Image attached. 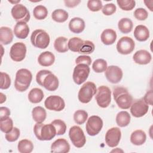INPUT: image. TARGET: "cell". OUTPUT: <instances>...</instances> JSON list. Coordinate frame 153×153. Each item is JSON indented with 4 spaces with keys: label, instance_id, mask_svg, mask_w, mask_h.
I'll return each mask as SVG.
<instances>
[{
    "label": "cell",
    "instance_id": "obj_1",
    "mask_svg": "<svg viewBox=\"0 0 153 153\" xmlns=\"http://www.w3.org/2000/svg\"><path fill=\"white\" fill-rule=\"evenodd\" d=\"M37 83L50 91H55L59 87V79L57 77L50 71L43 69L39 71L36 75Z\"/></svg>",
    "mask_w": 153,
    "mask_h": 153
},
{
    "label": "cell",
    "instance_id": "obj_2",
    "mask_svg": "<svg viewBox=\"0 0 153 153\" xmlns=\"http://www.w3.org/2000/svg\"><path fill=\"white\" fill-rule=\"evenodd\" d=\"M113 96L118 106L122 109H128L133 103V97L125 87H116L114 89Z\"/></svg>",
    "mask_w": 153,
    "mask_h": 153
},
{
    "label": "cell",
    "instance_id": "obj_3",
    "mask_svg": "<svg viewBox=\"0 0 153 153\" xmlns=\"http://www.w3.org/2000/svg\"><path fill=\"white\" fill-rule=\"evenodd\" d=\"M33 132L39 140H50L56 135V130L51 123L44 124L36 123L33 127Z\"/></svg>",
    "mask_w": 153,
    "mask_h": 153
},
{
    "label": "cell",
    "instance_id": "obj_4",
    "mask_svg": "<svg viewBox=\"0 0 153 153\" xmlns=\"http://www.w3.org/2000/svg\"><path fill=\"white\" fill-rule=\"evenodd\" d=\"M32 80V74L27 69H20L16 74L14 87L20 92L26 91L29 87Z\"/></svg>",
    "mask_w": 153,
    "mask_h": 153
},
{
    "label": "cell",
    "instance_id": "obj_5",
    "mask_svg": "<svg viewBox=\"0 0 153 153\" xmlns=\"http://www.w3.org/2000/svg\"><path fill=\"white\" fill-rule=\"evenodd\" d=\"M30 41L32 44L38 48H46L50 42L49 35L42 29H36L31 34Z\"/></svg>",
    "mask_w": 153,
    "mask_h": 153
},
{
    "label": "cell",
    "instance_id": "obj_6",
    "mask_svg": "<svg viewBox=\"0 0 153 153\" xmlns=\"http://www.w3.org/2000/svg\"><path fill=\"white\" fill-rule=\"evenodd\" d=\"M96 86L94 82L91 81L86 82L79 90L78 100L82 103H87L91 101L93 96L96 94Z\"/></svg>",
    "mask_w": 153,
    "mask_h": 153
},
{
    "label": "cell",
    "instance_id": "obj_7",
    "mask_svg": "<svg viewBox=\"0 0 153 153\" xmlns=\"http://www.w3.org/2000/svg\"><path fill=\"white\" fill-rule=\"evenodd\" d=\"M95 99L97 105L102 108H107L111 102V91L105 85L100 86L96 91Z\"/></svg>",
    "mask_w": 153,
    "mask_h": 153
},
{
    "label": "cell",
    "instance_id": "obj_8",
    "mask_svg": "<svg viewBox=\"0 0 153 153\" xmlns=\"http://www.w3.org/2000/svg\"><path fill=\"white\" fill-rule=\"evenodd\" d=\"M69 138L73 145L76 148L84 146L86 142V138L83 130L76 126H72L69 131Z\"/></svg>",
    "mask_w": 153,
    "mask_h": 153
},
{
    "label": "cell",
    "instance_id": "obj_9",
    "mask_svg": "<svg viewBox=\"0 0 153 153\" xmlns=\"http://www.w3.org/2000/svg\"><path fill=\"white\" fill-rule=\"evenodd\" d=\"M89 66L85 64H78L74 68L72 78L75 83L80 85L86 81L90 74Z\"/></svg>",
    "mask_w": 153,
    "mask_h": 153
},
{
    "label": "cell",
    "instance_id": "obj_10",
    "mask_svg": "<svg viewBox=\"0 0 153 153\" xmlns=\"http://www.w3.org/2000/svg\"><path fill=\"white\" fill-rule=\"evenodd\" d=\"M102 118L97 115H92L87 120L85 129L87 134L90 136H96L101 131L103 127Z\"/></svg>",
    "mask_w": 153,
    "mask_h": 153
},
{
    "label": "cell",
    "instance_id": "obj_11",
    "mask_svg": "<svg viewBox=\"0 0 153 153\" xmlns=\"http://www.w3.org/2000/svg\"><path fill=\"white\" fill-rule=\"evenodd\" d=\"M13 19L17 22L27 23L29 21L30 16L27 8L21 4H15L11 11Z\"/></svg>",
    "mask_w": 153,
    "mask_h": 153
},
{
    "label": "cell",
    "instance_id": "obj_12",
    "mask_svg": "<svg viewBox=\"0 0 153 153\" xmlns=\"http://www.w3.org/2000/svg\"><path fill=\"white\" fill-rule=\"evenodd\" d=\"M26 50V46L23 42H16L10 48V57L14 62H21L25 58Z\"/></svg>",
    "mask_w": 153,
    "mask_h": 153
},
{
    "label": "cell",
    "instance_id": "obj_13",
    "mask_svg": "<svg viewBox=\"0 0 153 153\" xmlns=\"http://www.w3.org/2000/svg\"><path fill=\"white\" fill-rule=\"evenodd\" d=\"M135 43L132 38L128 36H123L117 44V50L121 54H130L134 49Z\"/></svg>",
    "mask_w": 153,
    "mask_h": 153
},
{
    "label": "cell",
    "instance_id": "obj_14",
    "mask_svg": "<svg viewBox=\"0 0 153 153\" xmlns=\"http://www.w3.org/2000/svg\"><path fill=\"white\" fill-rule=\"evenodd\" d=\"M44 105L48 110L61 111L65 108V103L60 96L52 95L47 97L44 102Z\"/></svg>",
    "mask_w": 153,
    "mask_h": 153
},
{
    "label": "cell",
    "instance_id": "obj_15",
    "mask_svg": "<svg viewBox=\"0 0 153 153\" xmlns=\"http://www.w3.org/2000/svg\"><path fill=\"white\" fill-rule=\"evenodd\" d=\"M121 132L118 127H112L109 129L105 134V142L111 148L117 146L121 139Z\"/></svg>",
    "mask_w": 153,
    "mask_h": 153
},
{
    "label": "cell",
    "instance_id": "obj_16",
    "mask_svg": "<svg viewBox=\"0 0 153 153\" xmlns=\"http://www.w3.org/2000/svg\"><path fill=\"white\" fill-rule=\"evenodd\" d=\"M105 75L107 80L109 82L117 84L121 80L123 73L120 67L115 65H111L107 67Z\"/></svg>",
    "mask_w": 153,
    "mask_h": 153
},
{
    "label": "cell",
    "instance_id": "obj_17",
    "mask_svg": "<svg viewBox=\"0 0 153 153\" xmlns=\"http://www.w3.org/2000/svg\"><path fill=\"white\" fill-rule=\"evenodd\" d=\"M130 112L131 115L136 118L144 116L148 111L149 106L143 100V99L136 100L130 106Z\"/></svg>",
    "mask_w": 153,
    "mask_h": 153
},
{
    "label": "cell",
    "instance_id": "obj_18",
    "mask_svg": "<svg viewBox=\"0 0 153 153\" xmlns=\"http://www.w3.org/2000/svg\"><path fill=\"white\" fill-rule=\"evenodd\" d=\"M70 151V145L63 138L56 140L51 145V152L57 153H66Z\"/></svg>",
    "mask_w": 153,
    "mask_h": 153
},
{
    "label": "cell",
    "instance_id": "obj_19",
    "mask_svg": "<svg viewBox=\"0 0 153 153\" xmlns=\"http://www.w3.org/2000/svg\"><path fill=\"white\" fill-rule=\"evenodd\" d=\"M134 62L139 65H147L150 63L152 59L151 54L149 52L145 50L137 51L133 56Z\"/></svg>",
    "mask_w": 153,
    "mask_h": 153
},
{
    "label": "cell",
    "instance_id": "obj_20",
    "mask_svg": "<svg viewBox=\"0 0 153 153\" xmlns=\"http://www.w3.org/2000/svg\"><path fill=\"white\" fill-rule=\"evenodd\" d=\"M14 33L19 39H25L29 33V27L26 23L23 22H17L14 27Z\"/></svg>",
    "mask_w": 153,
    "mask_h": 153
},
{
    "label": "cell",
    "instance_id": "obj_21",
    "mask_svg": "<svg viewBox=\"0 0 153 153\" xmlns=\"http://www.w3.org/2000/svg\"><path fill=\"white\" fill-rule=\"evenodd\" d=\"M85 26L84 20L79 17L72 18L69 23V30L75 33H81L84 30Z\"/></svg>",
    "mask_w": 153,
    "mask_h": 153
},
{
    "label": "cell",
    "instance_id": "obj_22",
    "mask_svg": "<svg viewBox=\"0 0 153 153\" xmlns=\"http://www.w3.org/2000/svg\"><path fill=\"white\" fill-rule=\"evenodd\" d=\"M55 61V56L53 53L46 51L41 53L38 57V63L42 66H50Z\"/></svg>",
    "mask_w": 153,
    "mask_h": 153
},
{
    "label": "cell",
    "instance_id": "obj_23",
    "mask_svg": "<svg viewBox=\"0 0 153 153\" xmlns=\"http://www.w3.org/2000/svg\"><path fill=\"white\" fill-rule=\"evenodd\" d=\"M134 36L136 40L140 42L146 41L149 37V31L146 26L139 25L134 30Z\"/></svg>",
    "mask_w": 153,
    "mask_h": 153
},
{
    "label": "cell",
    "instance_id": "obj_24",
    "mask_svg": "<svg viewBox=\"0 0 153 153\" xmlns=\"http://www.w3.org/2000/svg\"><path fill=\"white\" fill-rule=\"evenodd\" d=\"M116 32L111 29H106L101 33L100 39L103 44L106 45L113 44L117 39Z\"/></svg>",
    "mask_w": 153,
    "mask_h": 153
},
{
    "label": "cell",
    "instance_id": "obj_25",
    "mask_svg": "<svg viewBox=\"0 0 153 153\" xmlns=\"http://www.w3.org/2000/svg\"><path fill=\"white\" fill-rule=\"evenodd\" d=\"M13 39V33L12 30L7 26L0 28V42L2 45H8Z\"/></svg>",
    "mask_w": 153,
    "mask_h": 153
},
{
    "label": "cell",
    "instance_id": "obj_26",
    "mask_svg": "<svg viewBox=\"0 0 153 153\" xmlns=\"http://www.w3.org/2000/svg\"><path fill=\"white\" fill-rule=\"evenodd\" d=\"M146 139L145 131L142 130H136L132 132L130 136V142L134 145L139 146L143 145Z\"/></svg>",
    "mask_w": 153,
    "mask_h": 153
},
{
    "label": "cell",
    "instance_id": "obj_27",
    "mask_svg": "<svg viewBox=\"0 0 153 153\" xmlns=\"http://www.w3.org/2000/svg\"><path fill=\"white\" fill-rule=\"evenodd\" d=\"M32 115L33 120L35 122L42 123L46 118L47 112L42 107L38 106L33 108L32 111Z\"/></svg>",
    "mask_w": 153,
    "mask_h": 153
},
{
    "label": "cell",
    "instance_id": "obj_28",
    "mask_svg": "<svg viewBox=\"0 0 153 153\" xmlns=\"http://www.w3.org/2000/svg\"><path fill=\"white\" fill-rule=\"evenodd\" d=\"M44 98L43 91L39 88H32L28 94V99L32 103H38Z\"/></svg>",
    "mask_w": 153,
    "mask_h": 153
},
{
    "label": "cell",
    "instance_id": "obj_29",
    "mask_svg": "<svg viewBox=\"0 0 153 153\" xmlns=\"http://www.w3.org/2000/svg\"><path fill=\"white\" fill-rule=\"evenodd\" d=\"M131 117L127 111H121L118 112L116 116V123L117 125L121 127L127 126L130 123Z\"/></svg>",
    "mask_w": 153,
    "mask_h": 153
},
{
    "label": "cell",
    "instance_id": "obj_30",
    "mask_svg": "<svg viewBox=\"0 0 153 153\" xmlns=\"http://www.w3.org/2000/svg\"><path fill=\"white\" fill-rule=\"evenodd\" d=\"M54 47L59 53H65L68 51V39L64 36L57 38L54 42Z\"/></svg>",
    "mask_w": 153,
    "mask_h": 153
},
{
    "label": "cell",
    "instance_id": "obj_31",
    "mask_svg": "<svg viewBox=\"0 0 153 153\" xmlns=\"http://www.w3.org/2000/svg\"><path fill=\"white\" fill-rule=\"evenodd\" d=\"M118 27L121 32L123 33H128L132 30L133 24L130 19L122 18L118 23Z\"/></svg>",
    "mask_w": 153,
    "mask_h": 153
},
{
    "label": "cell",
    "instance_id": "obj_32",
    "mask_svg": "<svg viewBox=\"0 0 153 153\" xmlns=\"http://www.w3.org/2000/svg\"><path fill=\"white\" fill-rule=\"evenodd\" d=\"M51 17L52 19L56 22L63 23L68 20L69 14L67 11L63 9H56L53 11Z\"/></svg>",
    "mask_w": 153,
    "mask_h": 153
},
{
    "label": "cell",
    "instance_id": "obj_33",
    "mask_svg": "<svg viewBox=\"0 0 153 153\" xmlns=\"http://www.w3.org/2000/svg\"><path fill=\"white\" fill-rule=\"evenodd\" d=\"M17 148L20 153H30L33 149V145L29 140L22 139L19 142Z\"/></svg>",
    "mask_w": 153,
    "mask_h": 153
},
{
    "label": "cell",
    "instance_id": "obj_34",
    "mask_svg": "<svg viewBox=\"0 0 153 153\" xmlns=\"http://www.w3.org/2000/svg\"><path fill=\"white\" fill-rule=\"evenodd\" d=\"M83 42H84V41L79 38H78V37L72 38L69 40L68 42V48L73 52L79 53V50Z\"/></svg>",
    "mask_w": 153,
    "mask_h": 153
},
{
    "label": "cell",
    "instance_id": "obj_35",
    "mask_svg": "<svg viewBox=\"0 0 153 153\" xmlns=\"http://www.w3.org/2000/svg\"><path fill=\"white\" fill-rule=\"evenodd\" d=\"M33 14L35 19L38 20L45 19L48 15L47 8L42 5L36 6L33 10Z\"/></svg>",
    "mask_w": 153,
    "mask_h": 153
},
{
    "label": "cell",
    "instance_id": "obj_36",
    "mask_svg": "<svg viewBox=\"0 0 153 153\" xmlns=\"http://www.w3.org/2000/svg\"><path fill=\"white\" fill-rule=\"evenodd\" d=\"M108 65L106 60L102 59H98L94 60L92 65L93 71L96 73H102L107 69Z\"/></svg>",
    "mask_w": 153,
    "mask_h": 153
},
{
    "label": "cell",
    "instance_id": "obj_37",
    "mask_svg": "<svg viewBox=\"0 0 153 153\" xmlns=\"http://www.w3.org/2000/svg\"><path fill=\"white\" fill-rule=\"evenodd\" d=\"M88 118V113L84 110H77L74 114V120L75 123L79 125L83 124Z\"/></svg>",
    "mask_w": 153,
    "mask_h": 153
},
{
    "label": "cell",
    "instance_id": "obj_38",
    "mask_svg": "<svg viewBox=\"0 0 153 153\" xmlns=\"http://www.w3.org/2000/svg\"><path fill=\"white\" fill-rule=\"evenodd\" d=\"M51 124L54 126L56 130L57 135H63L65 133L66 131V125L63 121L57 119L53 121Z\"/></svg>",
    "mask_w": 153,
    "mask_h": 153
},
{
    "label": "cell",
    "instance_id": "obj_39",
    "mask_svg": "<svg viewBox=\"0 0 153 153\" xmlns=\"http://www.w3.org/2000/svg\"><path fill=\"white\" fill-rule=\"evenodd\" d=\"M95 48L94 44L93 42L86 40L84 41L78 53L83 54H88L92 53Z\"/></svg>",
    "mask_w": 153,
    "mask_h": 153
},
{
    "label": "cell",
    "instance_id": "obj_40",
    "mask_svg": "<svg viewBox=\"0 0 153 153\" xmlns=\"http://www.w3.org/2000/svg\"><path fill=\"white\" fill-rule=\"evenodd\" d=\"M117 2L119 7L124 11H130L136 5V2L133 0H117Z\"/></svg>",
    "mask_w": 153,
    "mask_h": 153
},
{
    "label": "cell",
    "instance_id": "obj_41",
    "mask_svg": "<svg viewBox=\"0 0 153 153\" xmlns=\"http://www.w3.org/2000/svg\"><path fill=\"white\" fill-rule=\"evenodd\" d=\"M0 128L1 130L5 133L11 131L13 128V122L12 119L8 117L7 119L0 121Z\"/></svg>",
    "mask_w": 153,
    "mask_h": 153
},
{
    "label": "cell",
    "instance_id": "obj_42",
    "mask_svg": "<svg viewBox=\"0 0 153 153\" xmlns=\"http://www.w3.org/2000/svg\"><path fill=\"white\" fill-rule=\"evenodd\" d=\"M20 136V130L17 127H13L12 130L7 133H5V137L7 141L13 142L17 140Z\"/></svg>",
    "mask_w": 153,
    "mask_h": 153
},
{
    "label": "cell",
    "instance_id": "obj_43",
    "mask_svg": "<svg viewBox=\"0 0 153 153\" xmlns=\"http://www.w3.org/2000/svg\"><path fill=\"white\" fill-rule=\"evenodd\" d=\"M87 7L91 11H99L102 8V2L99 0H89L87 2Z\"/></svg>",
    "mask_w": 153,
    "mask_h": 153
},
{
    "label": "cell",
    "instance_id": "obj_44",
    "mask_svg": "<svg viewBox=\"0 0 153 153\" xmlns=\"http://www.w3.org/2000/svg\"><path fill=\"white\" fill-rule=\"evenodd\" d=\"M1 89H8L11 85V78L8 74L5 72H1Z\"/></svg>",
    "mask_w": 153,
    "mask_h": 153
},
{
    "label": "cell",
    "instance_id": "obj_45",
    "mask_svg": "<svg viewBox=\"0 0 153 153\" xmlns=\"http://www.w3.org/2000/svg\"><path fill=\"white\" fill-rule=\"evenodd\" d=\"M134 17L138 20H145L148 17L147 11L143 8H139L134 11Z\"/></svg>",
    "mask_w": 153,
    "mask_h": 153
},
{
    "label": "cell",
    "instance_id": "obj_46",
    "mask_svg": "<svg viewBox=\"0 0 153 153\" xmlns=\"http://www.w3.org/2000/svg\"><path fill=\"white\" fill-rule=\"evenodd\" d=\"M117 10L116 5L113 3H109L105 4L102 8V11L105 16H111Z\"/></svg>",
    "mask_w": 153,
    "mask_h": 153
},
{
    "label": "cell",
    "instance_id": "obj_47",
    "mask_svg": "<svg viewBox=\"0 0 153 153\" xmlns=\"http://www.w3.org/2000/svg\"><path fill=\"white\" fill-rule=\"evenodd\" d=\"M75 63L76 64H85L88 66L91 65V59L90 56H87V55H82L78 56L76 60H75Z\"/></svg>",
    "mask_w": 153,
    "mask_h": 153
},
{
    "label": "cell",
    "instance_id": "obj_48",
    "mask_svg": "<svg viewBox=\"0 0 153 153\" xmlns=\"http://www.w3.org/2000/svg\"><path fill=\"white\" fill-rule=\"evenodd\" d=\"M10 115V109L4 106H1L0 108V121L7 119L9 117Z\"/></svg>",
    "mask_w": 153,
    "mask_h": 153
},
{
    "label": "cell",
    "instance_id": "obj_49",
    "mask_svg": "<svg viewBox=\"0 0 153 153\" xmlns=\"http://www.w3.org/2000/svg\"><path fill=\"white\" fill-rule=\"evenodd\" d=\"M152 95H153L152 91L149 90V91H148L146 93L144 97H143V99L144 102L147 105H152Z\"/></svg>",
    "mask_w": 153,
    "mask_h": 153
},
{
    "label": "cell",
    "instance_id": "obj_50",
    "mask_svg": "<svg viewBox=\"0 0 153 153\" xmlns=\"http://www.w3.org/2000/svg\"><path fill=\"white\" fill-rule=\"evenodd\" d=\"M64 2H65L66 7H69V8H74V7L77 6L81 2V1H79V0H71V1L65 0V1H64Z\"/></svg>",
    "mask_w": 153,
    "mask_h": 153
},
{
    "label": "cell",
    "instance_id": "obj_51",
    "mask_svg": "<svg viewBox=\"0 0 153 153\" xmlns=\"http://www.w3.org/2000/svg\"><path fill=\"white\" fill-rule=\"evenodd\" d=\"M144 3L145 4V5L151 11H152V3H153V1H144Z\"/></svg>",
    "mask_w": 153,
    "mask_h": 153
},
{
    "label": "cell",
    "instance_id": "obj_52",
    "mask_svg": "<svg viewBox=\"0 0 153 153\" xmlns=\"http://www.w3.org/2000/svg\"><path fill=\"white\" fill-rule=\"evenodd\" d=\"M0 94H1V101H0V103H2L3 102H5V100H6V96L2 93H1Z\"/></svg>",
    "mask_w": 153,
    "mask_h": 153
},
{
    "label": "cell",
    "instance_id": "obj_53",
    "mask_svg": "<svg viewBox=\"0 0 153 153\" xmlns=\"http://www.w3.org/2000/svg\"><path fill=\"white\" fill-rule=\"evenodd\" d=\"M116 151H121V152H123V150H120V149H118L117 150H115V149H114V150H112L111 152H116Z\"/></svg>",
    "mask_w": 153,
    "mask_h": 153
}]
</instances>
